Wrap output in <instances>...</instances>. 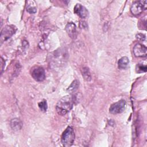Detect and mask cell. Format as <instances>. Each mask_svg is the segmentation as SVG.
Here are the masks:
<instances>
[{"instance_id": "1", "label": "cell", "mask_w": 147, "mask_h": 147, "mask_svg": "<svg viewBox=\"0 0 147 147\" xmlns=\"http://www.w3.org/2000/svg\"><path fill=\"white\" fill-rule=\"evenodd\" d=\"M74 104V97L72 95H65L57 103L56 110L58 114L64 115L72 109Z\"/></svg>"}, {"instance_id": "2", "label": "cell", "mask_w": 147, "mask_h": 147, "mask_svg": "<svg viewBox=\"0 0 147 147\" xmlns=\"http://www.w3.org/2000/svg\"><path fill=\"white\" fill-rule=\"evenodd\" d=\"M75 140V133L73 128L71 126H68L63 132L61 142L63 146H71Z\"/></svg>"}, {"instance_id": "3", "label": "cell", "mask_w": 147, "mask_h": 147, "mask_svg": "<svg viewBox=\"0 0 147 147\" xmlns=\"http://www.w3.org/2000/svg\"><path fill=\"white\" fill-rule=\"evenodd\" d=\"M147 1H134L131 5L130 11L134 15L140 14L144 10L146 9Z\"/></svg>"}, {"instance_id": "4", "label": "cell", "mask_w": 147, "mask_h": 147, "mask_svg": "<svg viewBox=\"0 0 147 147\" xmlns=\"http://www.w3.org/2000/svg\"><path fill=\"white\" fill-rule=\"evenodd\" d=\"M33 78L37 82H42L45 78V73L44 68L40 66H34L30 71Z\"/></svg>"}, {"instance_id": "5", "label": "cell", "mask_w": 147, "mask_h": 147, "mask_svg": "<svg viewBox=\"0 0 147 147\" xmlns=\"http://www.w3.org/2000/svg\"><path fill=\"white\" fill-rule=\"evenodd\" d=\"M15 32L16 29L13 26L7 25L4 27L1 31L0 36V40L1 43L10 38L14 34Z\"/></svg>"}, {"instance_id": "6", "label": "cell", "mask_w": 147, "mask_h": 147, "mask_svg": "<svg viewBox=\"0 0 147 147\" xmlns=\"http://www.w3.org/2000/svg\"><path fill=\"white\" fill-rule=\"evenodd\" d=\"M126 106V102L125 100L122 99L117 102H115L111 105L109 108V111L113 114H117L122 113Z\"/></svg>"}, {"instance_id": "7", "label": "cell", "mask_w": 147, "mask_h": 147, "mask_svg": "<svg viewBox=\"0 0 147 147\" xmlns=\"http://www.w3.org/2000/svg\"><path fill=\"white\" fill-rule=\"evenodd\" d=\"M133 53L136 57H145L147 54V48L145 45L138 43L133 48Z\"/></svg>"}, {"instance_id": "8", "label": "cell", "mask_w": 147, "mask_h": 147, "mask_svg": "<svg viewBox=\"0 0 147 147\" xmlns=\"http://www.w3.org/2000/svg\"><path fill=\"white\" fill-rule=\"evenodd\" d=\"M74 11L76 15L82 18H85L87 17L88 13V11L86 7L80 3H78L75 6Z\"/></svg>"}, {"instance_id": "9", "label": "cell", "mask_w": 147, "mask_h": 147, "mask_svg": "<svg viewBox=\"0 0 147 147\" xmlns=\"http://www.w3.org/2000/svg\"><path fill=\"white\" fill-rule=\"evenodd\" d=\"M65 30L68 34V36L72 39L76 38L77 33L76 25L73 22H69L65 26Z\"/></svg>"}, {"instance_id": "10", "label": "cell", "mask_w": 147, "mask_h": 147, "mask_svg": "<svg viewBox=\"0 0 147 147\" xmlns=\"http://www.w3.org/2000/svg\"><path fill=\"white\" fill-rule=\"evenodd\" d=\"M10 126L13 130L18 131L22 127V123L18 118H13L10 121Z\"/></svg>"}, {"instance_id": "11", "label": "cell", "mask_w": 147, "mask_h": 147, "mask_svg": "<svg viewBox=\"0 0 147 147\" xmlns=\"http://www.w3.org/2000/svg\"><path fill=\"white\" fill-rule=\"evenodd\" d=\"M129 63V60L126 56L121 57L118 61V65L119 69H125Z\"/></svg>"}, {"instance_id": "12", "label": "cell", "mask_w": 147, "mask_h": 147, "mask_svg": "<svg viewBox=\"0 0 147 147\" xmlns=\"http://www.w3.org/2000/svg\"><path fill=\"white\" fill-rule=\"evenodd\" d=\"M82 74L83 76L84 79L86 81H90L91 80V76L90 74V72L88 67H84L82 69Z\"/></svg>"}, {"instance_id": "13", "label": "cell", "mask_w": 147, "mask_h": 147, "mask_svg": "<svg viewBox=\"0 0 147 147\" xmlns=\"http://www.w3.org/2000/svg\"><path fill=\"white\" fill-rule=\"evenodd\" d=\"M79 87V82L77 80H75L72 82L71 85L67 88V91L69 92H75Z\"/></svg>"}, {"instance_id": "14", "label": "cell", "mask_w": 147, "mask_h": 147, "mask_svg": "<svg viewBox=\"0 0 147 147\" xmlns=\"http://www.w3.org/2000/svg\"><path fill=\"white\" fill-rule=\"evenodd\" d=\"M136 71L137 72L141 73V72H146L147 70V68L146 65H144L142 64H138L136 65Z\"/></svg>"}, {"instance_id": "15", "label": "cell", "mask_w": 147, "mask_h": 147, "mask_svg": "<svg viewBox=\"0 0 147 147\" xmlns=\"http://www.w3.org/2000/svg\"><path fill=\"white\" fill-rule=\"evenodd\" d=\"M38 107L40 108V109L41 110V111H46L47 109V101L45 100H43L42 101L38 103Z\"/></svg>"}, {"instance_id": "16", "label": "cell", "mask_w": 147, "mask_h": 147, "mask_svg": "<svg viewBox=\"0 0 147 147\" xmlns=\"http://www.w3.org/2000/svg\"><path fill=\"white\" fill-rule=\"evenodd\" d=\"M27 11H28L29 13H35L37 11V9L34 7L32 6H28L27 7Z\"/></svg>"}, {"instance_id": "17", "label": "cell", "mask_w": 147, "mask_h": 147, "mask_svg": "<svg viewBox=\"0 0 147 147\" xmlns=\"http://www.w3.org/2000/svg\"><path fill=\"white\" fill-rule=\"evenodd\" d=\"M136 38L137 39H138L139 40H141V41H144L145 40V36L143 34H141V33H139L138 34L136 35Z\"/></svg>"}]
</instances>
